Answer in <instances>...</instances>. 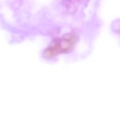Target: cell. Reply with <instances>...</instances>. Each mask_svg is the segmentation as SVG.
<instances>
[{"mask_svg":"<svg viewBox=\"0 0 120 120\" xmlns=\"http://www.w3.org/2000/svg\"><path fill=\"white\" fill-rule=\"evenodd\" d=\"M78 42V37L75 33H68L56 39L44 50L43 55L47 59H53L61 54L70 53Z\"/></svg>","mask_w":120,"mask_h":120,"instance_id":"obj_1","label":"cell"}]
</instances>
